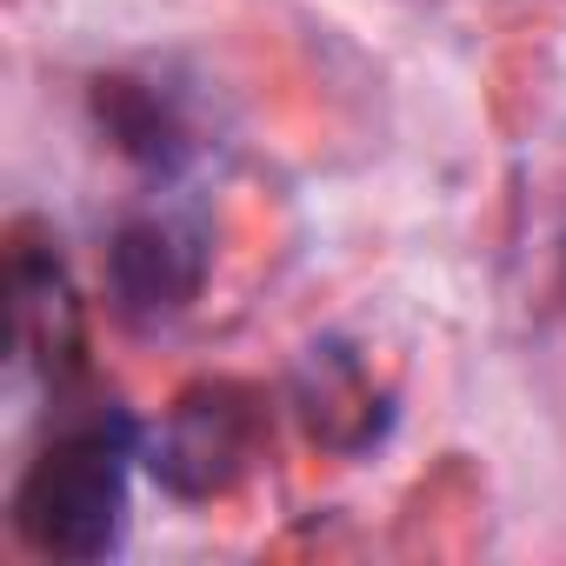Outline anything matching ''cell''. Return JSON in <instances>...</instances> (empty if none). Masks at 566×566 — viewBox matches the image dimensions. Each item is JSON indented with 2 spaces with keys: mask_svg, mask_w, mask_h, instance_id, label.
Returning a JSON list of instances; mask_svg holds the SVG:
<instances>
[{
  "mask_svg": "<svg viewBox=\"0 0 566 566\" xmlns=\"http://www.w3.org/2000/svg\"><path fill=\"white\" fill-rule=\"evenodd\" d=\"M127 520V447L107 427L61 433L14 493V526L48 559H101Z\"/></svg>",
  "mask_w": 566,
  "mask_h": 566,
  "instance_id": "1",
  "label": "cell"
},
{
  "mask_svg": "<svg viewBox=\"0 0 566 566\" xmlns=\"http://www.w3.org/2000/svg\"><path fill=\"white\" fill-rule=\"evenodd\" d=\"M114 287L134 314H174L200 287V247L167 220H140L114 247Z\"/></svg>",
  "mask_w": 566,
  "mask_h": 566,
  "instance_id": "3",
  "label": "cell"
},
{
  "mask_svg": "<svg viewBox=\"0 0 566 566\" xmlns=\"http://www.w3.org/2000/svg\"><path fill=\"white\" fill-rule=\"evenodd\" d=\"M253 447V413H247V394L240 387H200L174 407L167 433H160V460L154 473L180 493H213L240 473Z\"/></svg>",
  "mask_w": 566,
  "mask_h": 566,
  "instance_id": "2",
  "label": "cell"
}]
</instances>
